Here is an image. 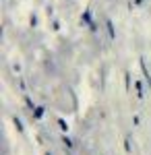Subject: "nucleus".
<instances>
[{
    "label": "nucleus",
    "mask_w": 151,
    "mask_h": 155,
    "mask_svg": "<svg viewBox=\"0 0 151 155\" xmlns=\"http://www.w3.org/2000/svg\"><path fill=\"white\" fill-rule=\"evenodd\" d=\"M44 116V107H35V118H42Z\"/></svg>",
    "instance_id": "f257e3e1"
},
{
    "label": "nucleus",
    "mask_w": 151,
    "mask_h": 155,
    "mask_svg": "<svg viewBox=\"0 0 151 155\" xmlns=\"http://www.w3.org/2000/svg\"><path fill=\"white\" fill-rule=\"evenodd\" d=\"M58 124H60V128H62V130H66V128H69V124H66V122H64L62 118L58 120Z\"/></svg>",
    "instance_id": "f03ea898"
},
{
    "label": "nucleus",
    "mask_w": 151,
    "mask_h": 155,
    "mask_svg": "<svg viewBox=\"0 0 151 155\" xmlns=\"http://www.w3.org/2000/svg\"><path fill=\"white\" fill-rule=\"evenodd\" d=\"M137 95L143 97V87H141V83H137Z\"/></svg>",
    "instance_id": "7ed1b4c3"
},
{
    "label": "nucleus",
    "mask_w": 151,
    "mask_h": 155,
    "mask_svg": "<svg viewBox=\"0 0 151 155\" xmlns=\"http://www.w3.org/2000/svg\"><path fill=\"white\" fill-rule=\"evenodd\" d=\"M62 143L66 145V147H69V149H70V147H72V143H70V141H69V139H66V137H64V139H62Z\"/></svg>",
    "instance_id": "20e7f679"
},
{
    "label": "nucleus",
    "mask_w": 151,
    "mask_h": 155,
    "mask_svg": "<svg viewBox=\"0 0 151 155\" xmlns=\"http://www.w3.org/2000/svg\"><path fill=\"white\" fill-rule=\"evenodd\" d=\"M124 149H126V151H130V141H128V139L124 141Z\"/></svg>",
    "instance_id": "39448f33"
}]
</instances>
